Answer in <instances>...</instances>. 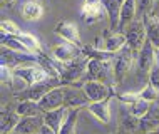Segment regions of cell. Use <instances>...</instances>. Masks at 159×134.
<instances>
[{
    "label": "cell",
    "mask_w": 159,
    "mask_h": 134,
    "mask_svg": "<svg viewBox=\"0 0 159 134\" xmlns=\"http://www.w3.org/2000/svg\"><path fill=\"white\" fill-rule=\"evenodd\" d=\"M0 77H2V82L3 84H12V81H14V69L7 67V66H2L0 69Z\"/></svg>",
    "instance_id": "obj_31"
},
{
    "label": "cell",
    "mask_w": 159,
    "mask_h": 134,
    "mask_svg": "<svg viewBox=\"0 0 159 134\" xmlns=\"http://www.w3.org/2000/svg\"><path fill=\"white\" fill-rule=\"evenodd\" d=\"M0 27H2V32L8 34V35H20V34H22L19 30V27H17L14 22H10V20H2Z\"/></svg>",
    "instance_id": "obj_29"
},
{
    "label": "cell",
    "mask_w": 159,
    "mask_h": 134,
    "mask_svg": "<svg viewBox=\"0 0 159 134\" xmlns=\"http://www.w3.org/2000/svg\"><path fill=\"white\" fill-rule=\"evenodd\" d=\"M136 8H137V0H124L122 8H121V17H119V29L124 30L134 20Z\"/></svg>",
    "instance_id": "obj_17"
},
{
    "label": "cell",
    "mask_w": 159,
    "mask_h": 134,
    "mask_svg": "<svg viewBox=\"0 0 159 134\" xmlns=\"http://www.w3.org/2000/svg\"><path fill=\"white\" fill-rule=\"evenodd\" d=\"M157 127H159V104L152 102L149 111L146 112V116L139 119V129H143L144 132H149Z\"/></svg>",
    "instance_id": "obj_14"
},
{
    "label": "cell",
    "mask_w": 159,
    "mask_h": 134,
    "mask_svg": "<svg viewBox=\"0 0 159 134\" xmlns=\"http://www.w3.org/2000/svg\"><path fill=\"white\" fill-rule=\"evenodd\" d=\"M126 44H127L126 35H122V34H112V35H109V37L106 39L104 49L107 50V52L116 54V52H119V50H121Z\"/></svg>",
    "instance_id": "obj_23"
},
{
    "label": "cell",
    "mask_w": 159,
    "mask_h": 134,
    "mask_svg": "<svg viewBox=\"0 0 159 134\" xmlns=\"http://www.w3.org/2000/svg\"><path fill=\"white\" fill-rule=\"evenodd\" d=\"M156 64V47L151 44V40H146L143 49L139 50V71L143 74H149V71Z\"/></svg>",
    "instance_id": "obj_11"
},
{
    "label": "cell",
    "mask_w": 159,
    "mask_h": 134,
    "mask_svg": "<svg viewBox=\"0 0 159 134\" xmlns=\"http://www.w3.org/2000/svg\"><path fill=\"white\" fill-rule=\"evenodd\" d=\"M19 37H20V40L32 50V52H39V50H40V44H39V40L34 35H30V34H20Z\"/></svg>",
    "instance_id": "obj_28"
},
{
    "label": "cell",
    "mask_w": 159,
    "mask_h": 134,
    "mask_svg": "<svg viewBox=\"0 0 159 134\" xmlns=\"http://www.w3.org/2000/svg\"><path fill=\"white\" fill-rule=\"evenodd\" d=\"M25 62H39V55L34 52H19V50H12L2 45V66L17 69L19 66H24Z\"/></svg>",
    "instance_id": "obj_5"
},
{
    "label": "cell",
    "mask_w": 159,
    "mask_h": 134,
    "mask_svg": "<svg viewBox=\"0 0 159 134\" xmlns=\"http://www.w3.org/2000/svg\"><path fill=\"white\" fill-rule=\"evenodd\" d=\"M139 97L141 99H144V101H148V102H156L157 99H159V90L156 87H152L151 84H148L146 87L139 92Z\"/></svg>",
    "instance_id": "obj_27"
},
{
    "label": "cell",
    "mask_w": 159,
    "mask_h": 134,
    "mask_svg": "<svg viewBox=\"0 0 159 134\" xmlns=\"http://www.w3.org/2000/svg\"><path fill=\"white\" fill-rule=\"evenodd\" d=\"M156 62L159 64V49H156Z\"/></svg>",
    "instance_id": "obj_36"
},
{
    "label": "cell",
    "mask_w": 159,
    "mask_h": 134,
    "mask_svg": "<svg viewBox=\"0 0 159 134\" xmlns=\"http://www.w3.org/2000/svg\"><path fill=\"white\" fill-rule=\"evenodd\" d=\"M14 74L22 77V79H25L29 82L30 85L34 84H40V82H45L50 76V72L47 71L45 67L42 66H19L17 69H14ZM57 77V76H55Z\"/></svg>",
    "instance_id": "obj_6"
},
{
    "label": "cell",
    "mask_w": 159,
    "mask_h": 134,
    "mask_svg": "<svg viewBox=\"0 0 159 134\" xmlns=\"http://www.w3.org/2000/svg\"><path fill=\"white\" fill-rule=\"evenodd\" d=\"M149 84L159 90V64L157 62L154 64L152 69L149 71Z\"/></svg>",
    "instance_id": "obj_30"
},
{
    "label": "cell",
    "mask_w": 159,
    "mask_h": 134,
    "mask_svg": "<svg viewBox=\"0 0 159 134\" xmlns=\"http://www.w3.org/2000/svg\"><path fill=\"white\" fill-rule=\"evenodd\" d=\"M3 2H5V3H8V5H12V3H15L17 0H3Z\"/></svg>",
    "instance_id": "obj_35"
},
{
    "label": "cell",
    "mask_w": 159,
    "mask_h": 134,
    "mask_svg": "<svg viewBox=\"0 0 159 134\" xmlns=\"http://www.w3.org/2000/svg\"><path fill=\"white\" fill-rule=\"evenodd\" d=\"M42 5L39 2H25L22 5V15L27 20H35L42 17Z\"/></svg>",
    "instance_id": "obj_25"
},
{
    "label": "cell",
    "mask_w": 159,
    "mask_h": 134,
    "mask_svg": "<svg viewBox=\"0 0 159 134\" xmlns=\"http://www.w3.org/2000/svg\"><path fill=\"white\" fill-rule=\"evenodd\" d=\"M151 104H152V102H148V101H144V99H137L136 102H131L129 112H131V116H134V118L141 119L143 116H146V112L149 111Z\"/></svg>",
    "instance_id": "obj_26"
},
{
    "label": "cell",
    "mask_w": 159,
    "mask_h": 134,
    "mask_svg": "<svg viewBox=\"0 0 159 134\" xmlns=\"http://www.w3.org/2000/svg\"><path fill=\"white\" fill-rule=\"evenodd\" d=\"M82 90L87 96L89 102H97V101H104L109 97V87L107 84L101 81H85L82 84Z\"/></svg>",
    "instance_id": "obj_8"
},
{
    "label": "cell",
    "mask_w": 159,
    "mask_h": 134,
    "mask_svg": "<svg viewBox=\"0 0 159 134\" xmlns=\"http://www.w3.org/2000/svg\"><path fill=\"white\" fill-rule=\"evenodd\" d=\"M82 81H101L104 84H114V69L112 60H101V59H89L85 74Z\"/></svg>",
    "instance_id": "obj_1"
},
{
    "label": "cell",
    "mask_w": 159,
    "mask_h": 134,
    "mask_svg": "<svg viewBox=\"0 0 159 134\" xmlns=\"http://www.w3.org/2000/svg\"><path fill=\"white\" fill-rule=\"evenodd\" d=\"M132 52L134 50L127 44L119 52H116L114 59H112V69H114V77L117 82H121L127 76L129 69H131V64H132Z\"/></svg>",
    "instance_id": "obj_4"
},
{
    "label": "cell",
    "mask_w": 159,
    "mask_h": 134,
    "mask_svg": "<svg viewBox=\"0 0 159 134\" xmlns=\"http://www.w3.org/2000/svg\"><path fill=\"white\" fill-rule=\"evenodd\" d=\"M85 3H101V0H85Z\"/></svg>",
    "instance_id": "obj_33"
},
{
    "label": "cell",
    "mask_w": 159,
    "mask_h": 134,
    "mask_svg": "<svg viewBox=\"0 0 159 134\" xmlns=\"http://www.w3.org/2000/svg\"><path fill=\"white\" fill-rule=\"evenodd\" d=\"M59 62V60H57ZM89 59H75L72 62H59V77L62 84H72L75 81H80L85 74Z\"/></svg>",
    "instance_id": "obj_2"
},
{
    "label": "cell",
    "mask_w": 159,
    "mask_h": 134,
    "mask_svg": "<svg viewBox=\"0 0 159 134\" xmlns=\"http://www.w3.org/2000/svg\"><path fill=\"white\" fill-rule=\"evenodd\" d=\"M157 104H159V99H157Z\"/></svg>",
    "instance_id": "obj_38"
},
{
    "label": "cell",
    "mask_w": 159,
    "mask_h": 134,
    "mask_svg": "<svg viewBox=\"0 0 159 134\" xmlns=\"http://www.w3.org/2000/svg\"><path fill=\"white\" fill-rule=\"evenodd\" d=\"M66 92H67V87H64V85H57V87L50 89L49 92H47L45 96L39 101V106H40L42 112L57 109V107H62L64 101H66Z\"/></svg>",
    "instance_id": "obj_7"
},
{
    "label": "cell",
    "mask_w": 159,
    "mask_h": 134,
    "mask_svg": "<svg viewBox=\"0 0 159 134\" xmlns=\"http://www.w3.org/2000/svg\"><path fill=\"white\" fill-rule=\"evenodd\" d=\"M124 35H126L127 45L132 50H141L144 42L148 40V32H146V24L144 20H132L131 24L124 29Z\"/></svg>",
    "instance_id": "obj_3"
},
{
    "label": "cell",
    "mask_w": 159,
    "mask_h": 134,
    "mask_svg": "<svg viewBox=\"0 0 159 134\" xmlns=\"http://www.w3.org/2000/svg\"><path fill=\"white\" fill-rule=\"evenodd\" d=\"M44 124V118L40 116H25V118H20L14 131L19 134H39Z\"/></svg>",
    "instance_id": "obj_10"
},
{
    "label": "cell",
    "mask_w": 159,
    "mask_h": 134,
    "mask_svg": "<svg viewBox=\"0 0 159 134\" xmlns=\"http://www.w3.org/2000/svg\"><path fill=\"white\" fill-rule=\"evenodd\" d=\"M101 3L104 5V10L107 17H109V25L111 30H117L119 29V17H121V8L124 0H101Z\"/></svg>",
    "instance_id": "obj_12"
},
{
    "label": "cell",
    "mask_w": 159,
    "mask_h": 134,
    "mask_svg": "<svg viewBox=\"0 0 159 134\" xmlns=\"http://www.w3.org/2000/svg\"><path fill=\"white\" fill-rule=\"evenodd\" d=\"M87 96L84 94V90L77 89H72V87H67V92H66V101H64V106L69 107V109H75V107H82V106H89Z\"/></svg>",
    "instance_id": "obj_16"
},
{
    "label": "cell",
    "mask_w": 159,
    "mask_h": 134,
    "mask_svg": "<svg viewBox=\"0 0 159 134\" xmlns=\"http://www.w3.org/2000/svg\"><path fill=\"white\" fill-rule=\"evenodd\" d=\"M146 134H159V127L157 129H152V131H149V132H146Z\"/></svg>",
    "instance_id": "obj_34"
},
{
    "label": "cell",
    "mask_w": 159,
    "mask_h": 134,
    "mask_svg": "<svg viewBox=\"0 0 159 134\" xmlns=\"http://www.w3.org/2000/svg\"><path fill=\"white\" fill-rule=\"evenodd\" d=\"M67 114H69V107H66V106L57 107V109H52V111H47V112H44V122L49 127H52L55 132H59L64 121L67 118Z\"/></svg>",
    "instance_id": "obj_13"
},
{
    "label": "cell",
    "mask_w": 159,
    "mask_h": 134,
    "mask_svg": "<svg viewBox=\"0 0 159 134\" xmlns=\"http://www.w3.org/2000/svg\"><path fill=\"white\" fill-rule=\"evenodd\" d=\"M143 20L146 24L148 39L151 40V44L156 47V49H159V19L154 15H146Z\"/></svg>",
    "instance_id": "obj_19"
},
{
    "label": "cell",
    "mask_w": 159,
    "mask_h": 134,
    "mask_svg": "<svg viewBox=\"0 0 159 134\" xmlns=\"http://www.w3.org/2000/svg\"><path fill=\"white\" fill-rule=\"evenodd\" d=\"M8 134H19V132H15V131H12V132H8Z\"/></svg>",
    "instance_id": "obj_37"
},
{
    "label": "cell",
    "mask_w": 159,
    "mask_h": 134,
    "mask_svg": "<svg viewBox=\"0 0 159 134\" xmlns=\"http://www.w3.org/2000/svg\"><path fill=\"white\" fill-rule=\"evenodd\" d=\"M89 112H92L94 116L102 121V122H109L111 121V109H109V97L104 101H97V102H91L87 106Z\"/></svg>",
    "instance_id": "obj_18"
},
{
    "label": "cell",
    "mask_w": 159,
    "mask_h": 134,
    "mask_svg": "<svg viewBox=\"0 0 159 134\" xmlns=\"http://www.w3.org/2000/svg\"><path fill=\"white\" fill-rule=\"evenodd\" d=\"M82 55V50L79 45L72 44V42H61L54 47V59L59 62H72V60L79 59Z\"/></svg>",
    "instance_id": "obj_9"
},
{
    "label": "cell",
    "mask_w": 159,
    "mask_h": 134,
    "mask_svg": "<svg viewBox=\"0 0 159 134\" xmlns=\"http://www.w3.org/2000/svg\"><path fill=\"white\" fill-rule=\"evenodd\" d=\"M15 111L20 118H25V116H39V112H42L39 102H35V101H20Z\"/></svg>",
    "instance_id": "obj_21"
},
{
    "label": "cell",
    "mask_w": 159,
    "mask_h": 134,
    "mask_svg": "<svg viewBox=\"0 0 159 134\" xmlns=\"http://www.w3.org/2000/svg\"><path fill=\"white\" fill-rule=\"evenodd\" d=\"M19 121H20V116L17 114V111L15 112H8V114L3 111L2 112V124H0V127H2V134L12 132L15 129V126H17Z\"/></svg>",
    "instance_id": "obj_24"
},
{
    "label": "cell",
    "mask_w": 159,
    "mask_h": 134,
    "mask_svg": "<svg viewBox=\"0 0 159 134\" xmlns=\"http://www.w3.org/2000/svg\"><path fill=\"white\" fill-rule=\"evenodd\" d=\"M104 5L102 3H84L82 7V19L85 20L87 24H92L99 20L104 14Z\"/></svg>",
    "instance_id": "obj_20"
},
{
    "label": "cell",
    "mask_w": 159,
    "mask_h": 134,
    "mask_svg": "<svg viewBox=\"0 0 159 134\" xmlns=\"http://www.w3.org/2000/svg\"><path fill=\"white\" fill-rule=\"evenodd\" d=\"M39 134H59V132H55L52 127H49L47 124H44V127L40 129V132H39Z\"/></svg>",
    "instance_id": "obj_32"
},
{
    "label": "cell",
    "mask_w": 159,
    "mask_h": 134,
    "mask_svg": "<svg viewBox=\"0 0 159 134\" xmlns=\"http://www.w3.org/2000/svg\"><path fill=\"white\" fill-rule=\"evenodd\" d=\"M55 34H57L59 37H62L64 40L67 42H72V44L75 45H80V37H79V30L77 27L72 22H67V20H64V22L57 24V27H55Z\"/></svg>",
    "instance_id": "obj_15"
},
{
    "label": "cell",
    "mask_w": 159,
    "mask_h": 134,
    "mask_svg": "<svg viewBox=\"0 0 159 134\" xmlns=\"http://www.w3.org/2000/svg\"><path fill=\"white\" fill-rule=\"evenodd\" d=\"M79 109H80V107H75V109H69V114H67L66 121H64V124H62V127H61V131H59V134H75Z\"/></svg>",
    "instance_id": "obj_22"
}]
</instances>
